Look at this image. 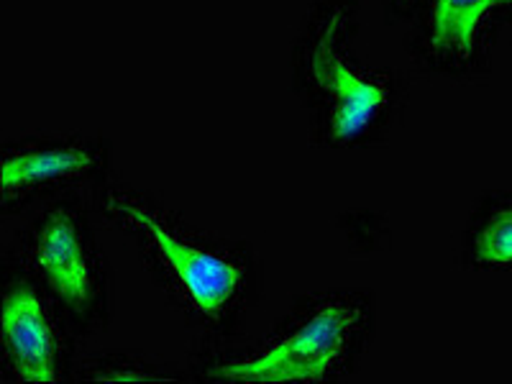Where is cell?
I'll return each instance as SVG.
<instances>
[{"label": "cell", "mask_w": 512, "mask_h": 384, "mask_svg": "<svg viewBox=\"0 0 512 384\" xmlns=\"http://www.w3.org/2000/svg\"><path fill=\"white\" fill-rule=\"evenodd\" d=\"M354 26V0H320L295 49L297 90L326 146L364 144L384 126L395 103L390 77L351 57Z\"/></svg>", "instance_id": "6da1fadb"}, {"label": "cell", "mask_w": 512, "mask_h": 384, "mask_svg": "<svg viewBox=\"0 0 512 384\" xmlns=\"http://www.w3.org/2000/svg\"><path fill=\"white\" fill-rule=\"evenodd\" d=\"M369 331V310L354 295L323 297L287 323L259 351L221 361L210 379L241 384H315L349 367Z\"/></svg>", "instance_id": "7a4b0ae2"}, {"label": "cell", "mask_w": 512, "mask_h": 384, "mask_svg": "<svg viewBox=\"0 0 512 384\" xmlns=\"http://www.w3.org/2000/svg\"><path fill=\"white\" fill-rule=\"evenodd\" d=\"M108 152L103 141L36 139L8 144L3 152L0 195L6 210L59 185H77L103 175Z\"/></svg>", "instance_id": "5b68a950"}, {"label": "cell", "mask_w": 512, "mask_h": 384, "mask_svg": "<svg viewBox=\"0 0 512 384\" xmlns=\"http://www.w3.org/2000/svg\"><path fill=\"white\" fill-rule=\"evenodd\" d=\"M93 379L100 382H162V379H172L167 374H154L152 369L141 367V364H131V361H113V364H103Z\"/></svg>", "instance_id": "9c48e42d"}, {"label": "cell", "mask_w": 512, "mask_h": 384, "mask_svg": "<svg viewBox=\"0 0 512 384\" xmlns=\"http://www.w3.org/2000/svg\"><path fill=\"white\" fill-rule=\"evenodd\" d=\"M420 3H423V0H387V11H392L395 18H402L408 16V13H413Z\"/></svg>", "instance_id": "30bf717a"}, {"label": "cell", "mask_w": 512, "mask_h": 384, "mask_svg": "<svg viewBox=\"0 0 512 384\" xmlns=\"http://www.w3.org/2000/svg\"><path fill=\"white\" fill-rule=\"evenodd\" d=\"M512 18V0H428L418 49L436 72L461 75L472 70L489 34Z\"/></svg>", "instance_id": "8992f818"}, {"label": "cell", "mask_w": 512, "mask_h": 384, "mask_svg": "<svg viewBox=\"0 0 512 384\" xmlns=\"http://www.w3.org/2000/svg\"><path fill=\"white\" fill-rule=\"evenodd\" d=\"M0 333L6 364L18 382L57 384L62 379V336L36 285L16 282L6 287Z\"/></svg>", "instance_id": "52a82bcc"}, {"label": "cell", "mask_w": 512, "mask_h": 384, "mask_svg": "<svg viewBox=\"0 0 512 384\" xmlns=\"http://www.w3.org/2000/svg\"><path fill=\"white\" fill-rule=\"evenodd\" d=\"M108 208L152 246L169 282L195 313L205 320H223L239 305L246 287V269L239 259L216 246L182 236L134 195L111 192Z\"/></svg>", "instance_id": "3957f363"}, {"label": "cell", "mask_w": 512, "mask_h": 384, "mask_svg": "<svg viewBox=\"0 0 512 384\" xmlns=\"http://www.w3.org/2000/svg\"><path fill=\"white\" fill-rule=\"evenodd\" d=\"M29 264L41 285L75 318L90 320L103 308V267L85 221L72 205L39 218L29 239Z\"/></svg>", "instance_id": "277c9868"}, {"label": "cell", "mask_w": 512, "mask_h": 384, "mask_svg": "<svg viewBox=\"0 0 512 384\" xmlns=\"http://www.w3.org/2000/svg\"><path fill=\"white\" fill-rule=\"evenodd\" d=\"M472 256L482 267H512V200L497 203L484 213L472 236Z\"/></svg>", "instance_id": "ba28073f"}]
</instances>
